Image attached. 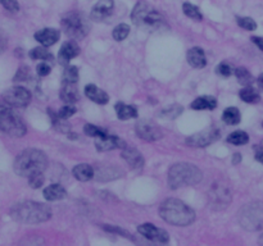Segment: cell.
<instances>
[{
    "label": "cell",
    "instance_id": "9c48e42d",
    "mask_svg": "<svg viewBox=\"0 0 263 246\" xmlns=\"http://www.w3.org/2000/svg\"><path fill=\"white\" fill-rule=\"evenodd\" d=\"M231 188L226 182H213L208 193V203L213 210H223L231 203Z\"/></svg>",
    "mask_w": 263,
    "mask_h": 246
},
{
    "label": "cell",
    "instance_id": "ba28073f",
    "mask_svg": "<svg viewBox=\"0 0 263 246\" xmlns=\"http://www.w3.org/2000/svg\"><path fill=\"white\" fill-rule=\"evenodd\" d=\"M0 132L12 138H22L26 135V126L22 119L6 105L0 106Z\"/></svg>",
    "mask_w": 263,
    "mask_h": 246
},
{
    "label": "cell",
    "instance_id": "836d02e7",
    "mask_svg": "<svg viewBox=\"0 0 263 246\" xmlns=\"http://www.w3.org/2000/svg\"><path fill=\"white\" fill-rule=\"evenodd\" d=\"M63 84H77L78 81V69L74 66H67L63 71Z\"/></svg>",
    "mask_w": 263,
    "mask_h": 246
},
{
    "label": "cell",
    "instance_id": "3957f363",
    "mask_svg": "<svg viewBox=\"0 0 263 246\" xmlns=\"http://www.w3.org/2000/svg\"><path fill=\"white\" fill-rule=\"evenodd\" d=\"M48 167V158L44 151L37 149H26L16 158L13 170L21 177H31V176L43 173Z\"/></svg>",
    "mask_w": 263,
    "mask_h": 246
},
{
    "label": "cell",
    "instance_id": "7402d4cb",
    "mask_svg": "<svg viewBox=\"0 0 263 246\" xmlns=\"http://www.w3.org/2000/svg\"><path fill=\"white\" fill-rule=\"evenodd\" d=\"M72 175L77 181L86 182V181H90L91 178H94L95 172H94V168L89 166V164H77L72 170Z\"/></svg>",
    "mask_w": 263,
    "mask_h": 246
},
{
    "label": "cell",
    "instance_id": "277c9868",
    "mask_svg": "<svg viewBox=\"0 0 263 246\" xmlns=\"http://www.w3.org/2000/svg\"><path fill=\"white\" fill-rule=\"evenodd\" d=\"M131 19L140 29L155 32L166 26V19L157 9L146 2H139L131 12Z\"/></svg>",
    "mask_w": 263,
    "mask_h": 246
},
{
    "label": "cell",
    "instance_id": "44dd1931",
    "mask_svg": "<svg viewBox=\"0 0 263 246\" xmlns=\"http://www.w3.org/2000/svg\"><path fill=\"white\" fill-rule=\"evenodd\" d=\"M59 98L66 104H74L78 101V91L76 84H63L59 93Z\"/></svg>",
    "mask_w": 263,
    "mask_h": 246
},
{
    "label": "cell",
    "instance_id": "9a60e30c",
    "mask_svg": "<svg viewBox=\"0 0 263 246\" xmlns=\"http://www.w3.org/2000/svg\"><path fill=\"white\" fill-rule=\"evenodd\" d=\"M95 148L98 149V151H109V150H115V149L126 148V143L122 140V139L117 138V136L107 133V135L103 136V138L96 139Z\"/></svg>",
    "mask_w": 263,
    "mask_h": 246
},
{
    "label": "cell",
    "instance_id": "4fadbf2b",
    "mask_svg": "<svg viewBox=\"0 0 263 246\" xmlns=\"http://www.w3.org/2000/svg\"><path fill=\"white\" fill-rule=\"evenodd\" d=\"M138 231L140 235H143L146 240L153 241V242L158 243H168L170 241V236H168L167 231L163 228L155 227L152 223H144L138 227Z\"/></svg>",
    "mask_w": 263,
    "mask_h": 246
},
{
    "label": "cell",
    "instance_id": "681fc988",
    "mask_svg": "<svg viewBox=\"0 0 263 246\" xmlns=\"http://www.w3.org/2000/svg\"><path fill=\"white\" fill-rule=\"evenodd\" d=\"M240 160H242V156H240V154H235L234 158H232V161H234V164L240 163Z\"/></svg>",
    "mask_w": 263,
    "mask_h": 246
},
{
    "label": "cell",
    "instance_id": "d6986e66",
    "mask_svg": "<svg viewBox=\"0 0 263 246\" xmlns=\"http://www.w3.org/2000/svg\"><path fill=\"white\" fill-rule=\"evenodd\" d=\"M186 58H188V63H189L193 68L202 69L207 66L205 53L202 48H199V46H194V48L189 49Z\"/></svg>",
    "mask_w": 263,
    "mask_h": 246
},
{
    "label": "cell",
    "instance_id": "e0dca14e",
    "mask_svg": "<svg viewBox=\"0 0 263 246\" xmlns=\"http://www.w3.org/2000/svg\"><path fill=\"white\" fill-rule=\"evenodd\" d=\"M121 156L125 159L126 163H127L133 170L139 171L144 167V156L141 155V153L138 149L126 146V148L122 149Z\"/></svg>",
    "mask_w": 263,
    "mask_h": 246
},
{
    "label": "cell",
    "instance_id": "d6a6232c",
    "mask_svg": "<svg viewBox=\"0 0 263 246\" xmlns=\"http://www.w3.org/2000/svg\"><path fill=\"white\" fill-rule=\"evenodd\" d=\"M234 73L235 76H236L239 84H242L243 86H250L253 82H254V78H253L252 73H250L247 68H244V67H239V68H236L234 71Z\"/></svg>",
    "mask_w": 263,
    "mask_h": 246
},
{
    "label": "cell",
    "instance_id": "d590c367",
    "mask_svg": "<svg viewBox=\"0 0 263 246\" xmlns=\"http://www.w3.org/2000/svg\"><path fill=\"white\" fill-rule=\"evenodd\" d=\"M128 34H130V26L126 23H121L115 27L113 32H112V36L116 41H122L128 36Z\"/></svg>",
    "mask_w": 263,
    "mask_h": 246
},
{
    "label": "cell",
    "instance_id": "4dcf8cb0",
    "mask_svg": "<svg viewBox=\"0 0 263 246\" xmlns=\"http://www.w3.org/2000/svg\"><path fill=\"white\" fill-rule=\"evenodd\" d=\"M226 141L229 144H231V145L242 146V145H245V144L249 143V136H248V133L244 132V131L238 130V131H234V132L230 133V135L227 136Z\"/></svg>",
    "mask_w": 263,
    "mask_h": 246
},
{
    "label": "cell",
    "instance_id": "7dc6e473",
    "mask_svg": "<svg viewBox=\"0 0 263 246\" xmlns=\"http://www.w3.org/2000/svg\"><path fill=\"white\" fill-rule=\"evenodd\" d=\"M252 41L255 44V45L258 46V48L260 49V50L263 51V37H259V36H253L252 37Z\"/></svg>",
    "mask_w": 263,
    "mask_h": 246
},
{
    "label": "cell",
    "instance_id": "816d5d0a",
    "mask_svg": "<svg viewBox=\"0 0 263 246\" xmlns=\"http://www.w3.org/2000/svg\"><path fill=\"white\" fill-rule=\"evenodd\" d=\"M262 127H263V122H262Z\"/></svg>",
    "mask_w": 263,
    "mask_h": 246
},
{
    "label": "cell",
    "instance_id": "ee69618b",
    "mask_svg": "<svg viewBox=\"0 0 263 246\" xmlns=\"http://www.w3.org/2000/svg\"><path fill=\"white\" fill-rule=\"evenodd\" d=\"M29 76H30V69H29V67L23 66V67H21V68H19L18 71H17V73H16V76H14L13 81H14V82L26 81V79L29 78Z\"/></svg>",
    "mask_w": 263,
    "mask_h": 246
},
{
    "label": "cell",
    "instance_id": "60d3db41",
    "mask_svg": "<svg viewBox=\"0 0 263 246\" xmlns=\"http://www.w3.org/2000/svg\"><path fill=\"white\" fill-rule=\"evenodd\" d=\"M44 183V176L43 173H37V175L29 177V185L32 188H40Z\"/></svg>",
    "mask_w": 263,
    "mask_h": 246
},
{
    "label": "cell",
    "instance_id": "4316f807",
    "mask_svg": "<svg viewBox=\"0 0 263 246\" xmlns=\"http://www.w3.org/2000/svg\"><path fill=\"white\" fill-rule=\"evenodd\" d=\"M48 114L49 117H50L51 119V125H53V127L56 128L58 132H62V133H68L71 132V126L67 123V119H63L61 118V117L58 116V114L54 113L53 111H51L50 108L48 109Z\"/></svg>",
    "mask_w": 263,
    "mask_h": 246
},
{
    "label": "cell",
    "instance_id": "1f68e13d",
    "mask_svg": "<svg viewBox=\"0 0 263 246\" xmlns=\"http://www.w3.org/2000/svg\"><path fill=\"white\" fill-rule=\"evenodd\" d=\"M183 112V108L180 105V104H172V105H168L166 108H163L161 111L160 117L165 119H175L180 116Z\"/></svg>",
    "mask_w": 263,
    "mask_h": 246
},
{
    "label": "cell",
    "instance_id": "cb8c5ba5",
    "mask_svg": "<svg viewBox=\"0 0 263 246\" xmlns=\"http://www.w3.org/2000/svg\"><path fill=\"white\" fill-rule=\"evenodd\" d=\"M217 108V100L213 96H199L192 103L194 111H215Z\"/></svg>",
    "mask_w": 263,
    "mask_h": 246
},
{
    "label": "cell",
    "instance_id": "30bf717a",
    "mask_svg": "<svg viewBox=\"0 0 263 246\" xmlns=\"http://www.w3.org/2000/svg\"><path fill=\"white\" fill-rule=\"evenodd\" d=\"M3 100L4 103L14 108H23L31 101V93L22 86H14L4 91Z\"/></svg>",
    "mask_w": 263,
    "mask_h": 246
},
{
    "label": "cell",
    "instance_id": "52a82bcc",
    "mask_svg": "<svg viewBox=\"0 0 263 246\" xmlns=\"http://www.w3.org/2000/svg\"><path fill=\"white\" fill-rule=\"evenodd\" d=\"M239 222L248 231L263 230V201L244 205L239 212Z\"/></svg>",
    "mask_w": 263,
    "mask_h": 246
},
{
    "label": "cell",
    "instance_id": "8fae6325",
    "mask_svg": "<svg viewBox=\"0 0 263 246\" xmlns=\"http://www.w3.org/2000/svg\"><path fill=\"white\" fill-rule=\"evenodd\" d=\"M218 139H220V130L216 127H208L204 131H200V132L189 136L185 140V143L186 145L192 146V148H205V146L217 141Z\"/></svg>",
    "mask_w": 263,
    "mask_h": 246
},
{
    "label": "cell",
    "instance_id": "f6af8a7d",
    "mask_svg": "<svg viewBox=\"0 0 263 246\" xmlns=\"http://www.w3.org/2000/svg\"><path fill=\"white\" fill-rule=\"evenodd\" d=\"M36 71H37V74H39V76L45 77V76H48L49 73H50L51 68H50V66H49L48 63L43 62V63H40L39 66L36 67Z\"/></svg>",
    "mask_w": 263,
    "mask_h": 246
},
{
    "label": "cell",
    "instance_id": "6da1fadb",
    "mask_svg": "<svg viewBox=\"0 0 263 246\" xmlns=\"http://www.w3.org/2000/svg\"><path fill=\"white\" fill-rule=\"evenodd\" d=\"M14 221L24 225H37L46 222L51 218V209L45 204L37 201H22L17 203L11 209Z\"/></svg>",
    "mask_w": 263,
    "mask_h": 246
},
{
    "label": "cell",
    "instance_id": "7a4b0ae2",
    "mask_svg": "<svg viewBox=\"0 0 263 246\" xmlns=\"http://www.w3.org/2000/svg\"><path fill=\"white\" fill-rule=\"evenodd\" d=\"M160 215L163 221L173 226L183 227L195 221V212L178 199H166L160 207Z\"/></svg>",
    "mask_w": 263,
    "mask_h": 246
},
{
    "label": "cell",
    "instance_id": "f546056e",
    "mask_svg": "<svg viewBox=\"0 0 263 246\" xmlns=\"http://www.w3.org/2000/svg\"><path fill=\"white\" fill-rule=\"evenodd\" d=\"M30 58L35 59V61H53V54L46 49V46H37V48L32 49L29 53Z\"/></svg>",
    "mask_w": 263,
    "mask_h": 246
},
{
    "label": "cell",
    "instance_id": "ffe728a7",
    "mask_svg": "<svg viewBox=\"0 0 263 246\" xmlns=\"http://www.w3.org/2000/svg\"><path fill=\"white\" fill-rule=\"evenodd\" d=\"M85 95L90 99L91 101L96 104H100V105H106L109 101L108 94L104 90L99 89L96 85H93V84H89V85L85 86Z\"/></svg>",
    "mask_w": 263,
    "mask_h": 246
},
{
    "label": "cell",
    "instance_id": "8d00e7d4",
    "mask_svg": "<svg viewBox=\"0 0 263 246\" xmlns=\"http://www.w3.org/2000/svg\"><path fill=\"white\" fill-rule=\"evenodd\" d=\"M84 132H85V135L90 136V138H103V136H106L107 133V130H104V128L101 127H98V126L95 125H90V123H88V125H85V127H84Z\"/></svg>",
    "mask_w": 263,
    "mask_h": 246
},
{
    "label": "cell",
    "instance_id": "7bdbcfd3",
    "mask_svg": "<svg viewBox=\"0 0 263 246\" xmlns=\"http://www.w3.org/2000/svg\"><path fill=\"white\" fill-rule=\"evenodd\" d=\"M0 4L12 13H17L19 11V4L17 0H0Z\"/></svg>",
    "mask_w": 263,
    "mask_h": 246
},
{
    "label": "cell",
    "instance_id": "603a6c76",
    "mask_svg": "<svg viewBox=\"0 0 263 246\" xmlns=\"http://www.w3.org/2000/svg\"><path fill=\"white\" fill-rule=\"evenodd\" d=\"M44 198L48 201H57L62 200L67 196V191L64 190V187L59 183H53V185H49L48 187L44 190Z\"/></svg>",
    "mask_w": 263,
    "mask_h": 246
},
{
    "label": "cell",
    "instance_id": "74e56055",
    "mask_svg": "<svg viewBox=\"0 0 263 246\" xmlns=\"http://www.w3.org/2000/svg\"><path fill=\"white\" fill-rule=\"evenodd\" d=\"M236 21L238 24H239L242 29L247 30V31H254V30H257V23H255L254 19L250 18V17H238Z\"/></svg>",
    "mask_w": 263,
    "mask_h": 246
},
{
    "label": "cell",
    "instance_id": "d4e9b609",
    "mask_svg": "<svg viewBox=\"0 0 263 246\" xmlns=\"http://www.w3.org/2000/svg\"><path fill=\"white\" fill-rule=\"evenodd\" d=\"M116 113H117L118 119L121 121H127V119H133L138 117V109L133 105H127L123 103H117L115 105Z\"/></svg>",
    "mask_w": 263,
    "mask_h": 246
},
{
    "label": "cell",
    "instance_id": "f1b7e54d",
    "mask_svg": "<svg viewBox=\"0 0 263 246\" xmlns=\"http://www.w3.org/2000/svg\"><path fill=\"white\" fill-rule=\"evenodd\" d=\"M239 96L243 101H245V103L248 104H257L260 101V95L258 94V91H255L254 89L250 88V86H245V88L240 91Z\"/></svg>",
    "mask_w": 263,
    "mask_h": 246
},
{
    "label": "cell",
    "instance_id": "8992f818",
    "mask_svg": "<svg viewBox=\"0 0 263 246\" xmlns=\"http://www.w3.org/2000/svg\"><path fill=\"white\" fill-rule=\"evenodd\" d=\"M61 26L66 35L71 39L80 40L84 39L89 34V22L84 17V14L78 12H68L61 19Z\"/></svg>",
    "mask_w": 263,
    "mask_h": 246
},
{
    "label": "cell",
    "instance_id": "7c38bea8",
    "mask_svg": "<svg viewBox=\"0 0 263 246\" xmlns=\"http://www.w3.org/2000/svg\"><path fill=\"white\" fill-rule=\"evenodd\" d=\"M135 131L136 135L141 140L149 141V143H153V141H157L163 138V132L160 126L153 121H150V119H143V121L138 122Z\"/></svg>",
    "mask_w": 263,
    "mask_h": 246
},
{
    "label": "cell",
    "instance_id": "f907efd6",
    "mask_svg": "<svg viewBox=\"0 0 263 246\" xmlns=\"http://www.w3.org/2000/svg\"><path fill=\"white\" fill-rule=\"evenodd\" d=\"M257 82H258V86H259L260 89H262L263 90V73L260 74L259 77H258V79H257Z\"/></svg>",
    "mask_w": 263,
    "mask_h": 246
},
{
    "label": "cell",
    "instance_id": "c3c4849f",
    "mask_svg": "<svg viewBox=\"0 0 263 246\" xmlns=\"http://www.w3.org/2000/svg\"><path fill=\"white\" fill-rule=\"evenodd\" d=\"M255 159H257L259 163L263 164V150H257V154H255Z\"/></svg>",
    "mask_w": 263,
    "mask_h": 246
},
{
    "label": "cell",
    "instance_id": "5bb4252c",
    "mask_svg": "<svg viewBox=\"0 0 263 246\" xmlns=\"http://www.w3.org/2000/svg\"><path fill=\"white\" fill-rule=\"evenodd\" d=\"M115 8V2L113 0H99L98 3L93 7L90 13V18L93 21H104L108 18Z\"/></svg>",
    "mask_w": 263,
    "mask_h": 246
},
{
    "label": "cell",
    "instance_id": "83f0119b",
    "mask_svg": "<svg viewBox=\"0 0 263 246\" xmlns=\"http://www.w3.org/2000/svg\"><path fill=\"white\" fill-rule=\"evenodd\" d=\"M222 121L229 126H234L240 123L242 121V114H240L239 109L235 106H229L223 111L222 113Z\"/></svg>",
    "mask_w": 263,
    "mask_h": 246
},
{
    "label": "cell",
    "instance_id": "5b68a950",
    "mask_svg": "<svg viewBox=\"0 0 263 246\" xmlns=\"http://www.w3.org/2000/svg\"><path fill=\"white\" fill-rule=\"evenodd\" d=\"M202 171L190 163H176L168 171V186L172 190L198 185L202 181Z\"/></svg>",
    "mask_w": 263,
    "mask_h": 246
},
{
    "label": "cell",
    "instance_id": "f35d334b",
    "mask_svg": "<svg viewBox=\"0 0 263 246\" xmlns=\"http://www.w3.org/2000/svg\"><path fill=\"white\" fill-rule=\"evenodd\" d=\"M76 113V108L73 106V104H66L64 106H62L58 112V116L63 119L71 118L73 114Z\"/></svg>",
    "mask_w": 263,
    "mask_h": 246
},
{
    "label": "cell",
    "instance_id": "bcb514c9",
    "mask_svg": "<svg viewBox=\"0 0 263 246\" xmlns=\"http://www.w3.org/2000/svg\"><path fill=\"white\" fill-rule=\"evenodd\" d=\"M7 46H8V39H7L6 34L0 30V54L7 50Z\"/></svg>",
    "mask_w": 263,
    "mask_h": 246
},
{
    "label": "cell",
    "instance_id": "e575fe53",
    "mask_svg": "<svg viewBox=\"0 0 263 246\" xmlns=\"http://www.w3.org/2000/svg\"><path fill=\"white\" fill-rule=\"evenodd\" d=\"M182 12L186 17H189V18H192V19H195V21H202L203 19V16H202V13H200L199 8L192 3H183Z\"/></svg>",
    "mask_w": 263,
    "mask_h": 246
},
{
    "label": "cell",
    "instance_id": "b9f144b4",
    "mask_svg": "<svg viewBox=\"0 0 263 246\" xmlns=\"http://www.w3.org/2000/svg\"><path fill=\"white\" fill-rule=\"evenodd\" d=\"M104 230L108 231V232H112V233H117V235L120 236H123V237L128 238V240H134L133 236L130 235V233L127 232V231L122 230V228H118V227H115V226H109V225H106L104 226Z\"/></svg>",
    "mask_w": 263,
    "mask_h": 246
},
{
    "label": "cell",
    "instance_id": "484cf974",
    "mask_svg": "<svg viewBox=\"0 0 263 246\" xmlns=\"http://www.w3.org/2000/svg\"><path fill=\"white\" fill-rule=\"evenodd\" d=\"M122 176V172H121L118 168H112V167H103L99 168L95 172L94 177L98 181H111L116 180V178L121 177Z\"/></svg>",
    "mask_w": 263,
    "mask_h": 246
},
{
    "label": "cell",
    "instance_id": "ab89813d",
    "mask_svg": "<svg viewBox=\"0 0 263 246\" xmlns=\"http://www.w3.org/2000/svg\"><path fill=\"white\" fill-rule=\"evenodd\" d=\"M235 69L231 68V66L227 63H225V62H222V63H220L217 66V68H216V72H217L220 76L222 77H230L232 73H234Z\"/></svg>",
    "mask_w": 263,
    "mask_h": 246
},
{
    "label": "cell",
    "instance_id": "ac0fdd59",
    "mask_svg": "<svg viewBox=\"0 0 263 246\" xmlns=\"http://www.w3.org/2000/svg\"><path fill=\"white\" fill-rule=\"evenodd\" d=\"M59 36H61V32L58 30L46 27V29L39 30L35 34V40H36L37 43H40L43 46H51L58 43Z\"/></svg>",
    "mask_w": 263,
    "mask_h": 246
},
{
    "label": "cell",
    "instance_id": "2e32d148",
    "mask_svg": "<svg viewBox=\"0 0 263 246\" xmlns=\"http://www.w3.org/2000/svg\"><path fill=\"white\" fill-rule=\"evenodd\" d=\"M78 54H80V46L74 43L73 40H69V41H66L59 49L58 61L63 66H68L69 61L76 58Z\"/></svg>",
    "mask_w": 263,
    "mask_h": 246
}]
</instances>
